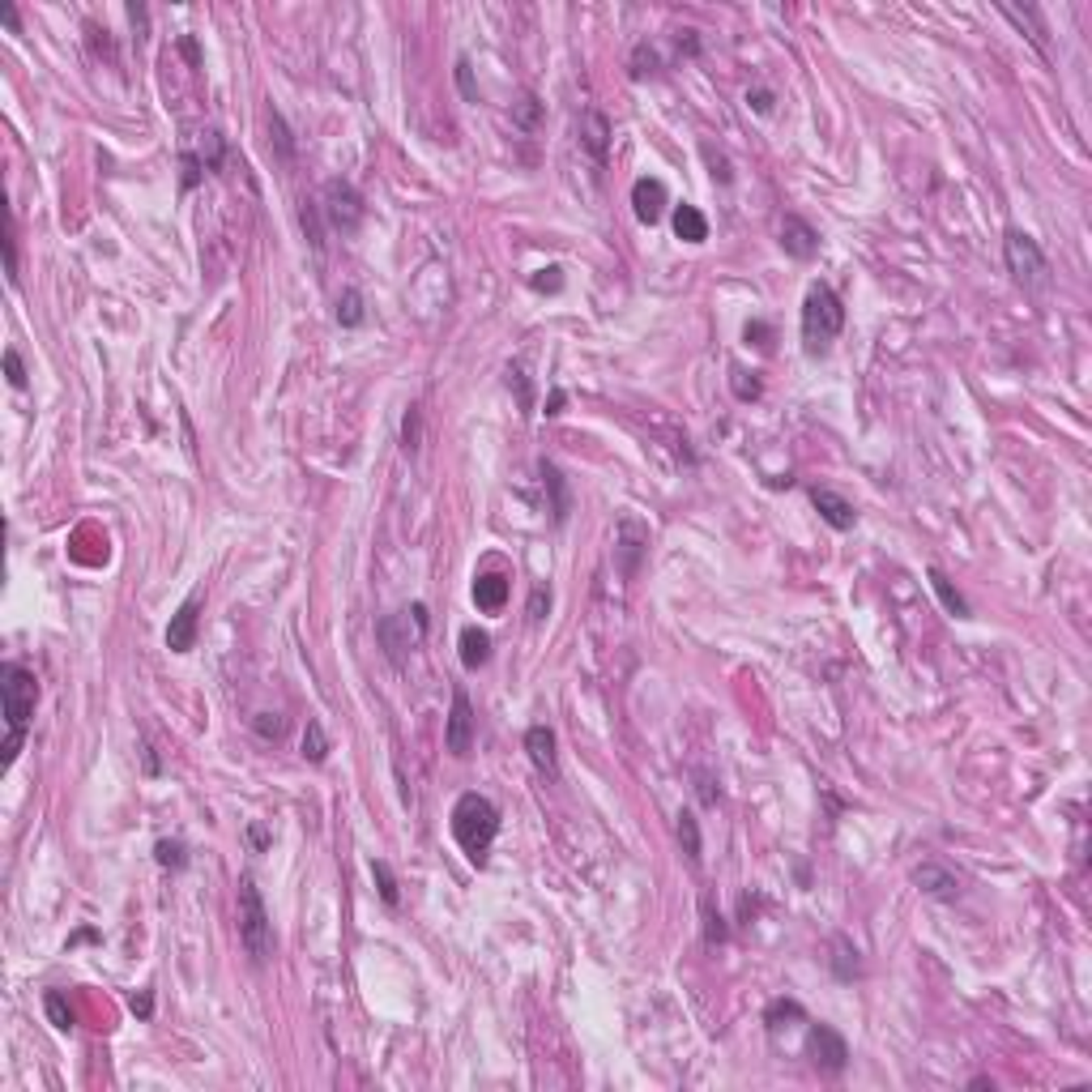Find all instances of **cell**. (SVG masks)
Returning a JSON list of instances; mask_svg holds the SVG:
<instances>
[{"instance_id": "obj_1", "label": "cell", "mask_w": 1092, "mask_h": 1092, "mask_svg": "<svg viewBox=\"0 0 1092 1092\" xmlns=\"http://www.w3.org/2000/svg\"><path fill=\"white\" fill-rule=\"evenodd\" d=\"M0 700H4V721H9V743H4V768L17 760L22 751V739H26V726L35 717V704H39V679L30 666L22 661H9L0 670Z\"/></svg>"}, {"instance_id": "obj_2", "label": "cell", "mask_w": 1092, "mask_h": 1092, "mask_svg": "<svg viewBox=\"0 0 1092 1092\" xmlns=\"http://www.w3.org/2000/svg\"><path fill=\"white\" fill-rule=\"evenodd\" d=\"M496 832H499V806L491 798L474 794V790L457 798V806H452V837H457L461 853H465L474 866L487 862V849L496 841Z\"/></svg>"}, {"instance_id": "obj_3", "label": "cell", "mask_w": 1092, "mask_h": 1092, "mask_svg": "<svg viewBox=\"0 0 1092 1092\" xmlns=\"http://www.w3.org/2000/svg\"><path fill=\"white\" fill-rule=\"evenodd\" d=\"M845 329V307L828 282H815L802 303V350L806 359H824Z\"/></svg>"}, {"instance_id": "obj_4", "label": "cell", "mask_w": 1092, "mask_h": 1092, "mask_svg": "<svg viewBox=\"0 0 1092 1092\" xmlns=\"http://www.w3.org/2000/svg\"><path fill=\"white\" fill-rule=\"evenodd\" d=\"M240 944H244V951H248V960L256 969L269 964L273 951H278L269 909H265V900H260V888L252 884V875L240 879Z\"/></svg>"}, {"instance_id": "obj_5", "label": "cell", "mask_w": 1092, "mask_h": 1092, "mask_svg": "<svg viewBox=\"0 0 1092 1092\" xmlns=\"http://www.w3.org/2000/svg\"><path fill=\"white\" fill-rule=\"evenodd\" d=\"M1003 256H1007V273H1011V282L1024 291V295H1045L1049 291V260H1045V252L1037 248V240L1033 235H1024V231H1007V240H1003Z\"/></svg>"}, {"instance_id": "obj_6", "label": "cell", "mask_w": 1092, "mask_h": 1092, "mask_svg": "<svg viewBox=\"0 0 1092 1092\" xmlns=\"http://www.w3.org/2000/svg\"><path fill=\"white\" fill-rule=\"evenodd\" d=\"M423 636H427V606H423V602H414V606H405V610H393V615H385V619L376 623V641H380L385 657H389L393 666H405L410 653L423 645Z\"/></svg>"}, {"instance_id": "obj_7", "label": "cell", "mask_w": 1092, "mask_h": 1092, "mask_svg": "<svg viewBox=\"0 0 1092 1092\" xmlns=\"http://www.w3.org/2000/svg\"><path fill=\"white\" fill-rule=\"evenodd\" d=\"M320 214H325V222H329L338 235H354L359 222H363V214H367V205H363L359 188H354L350 180H329V184L320 188Z\"/></svg>"}, {"instance_id": "obj_8", "label": "cell", "mask_w": 1092, "mask_h": 1092, "mask_svg": "<svg viewBox=\"0 0 1092 1092\" xmlns=\"http://www.w3.org/2000/svg\"><path fill=\"white\" fill-rule=\"evenodd\" d=\"M645 555H648V525L636 521L632 512L619 516V525H615V568H619V576L632 581L641 572Z\"/></svg>"}, {"instance_id": "obj_9", "label": "cell", "mask_w": 1092, "mask_h": 1092, "mask_svg": "<svg viewBox=\"0 0 1092 1092\" xmlns=\"http://www.w3.org/2000/svg\"><path fill=\"white\" fill-rule=\"evenodd\" d=\"M806 1054H811V1062H815L819 1076H841L845 1067H849V1045H845V1037L837 1029H828V1024H811Z\"/></svg>"}, {"instance_id": "obj_10", "label": "cell", "mask_w": 1092, "mask_h": 1092, "mask_svg": "<svg viewBox=\"0 0 1092 1092\" xmlns=\"http://www.w3.org/2000/svg\"><path fill=\"white\" fill-rule=\"evenodd\" d=\"M444 747L457 755V760H465L470 751H474V704H470V695L452 692V713H448V726H444Z\"/></svg>"}, {"instance_id": "obj_11", "label": "cell", "mask_w": 1092, "mask_h": 1092, "mask_svg": "<svg viewBox=\"0 0 1092 1092\" xmlns=\"http://www.w3.org/2000/svg\"><path fill=\"white\" fill-rule=\"evenodd\" d=\"M197 632H201V594H188L180 602V610L171 615V623H167V648L171 653H188V648L197 645Z\"/></svg>"}, {"instance_id": "obj_12", "label": "cell", "mask_w": 1092, "mask_h": 1092, "mask_svg": "<svg viewBox=\"0 0 1092 1092\" xmlns=\"http://www.w3.org/2000/svg\"><path fill=\"white\" fill-rule=\"evenodd\" d=\"M913 884H918V892H926L931 900H960V879H956V871H947L939 862H922V866H913Z\"/></svg>"}, {"instance_id": "obj_13", "label": "cell", "mask_w": 1092, "mask_h": 1092, "mask_svg": "<svg viewBox=\"0 0 1092 1092\" xmlns=\"http://www.w3.org/2000/svg\"><path fill=\"white\" fill-rule=\"evenodd\" d=\"M632 209H636V218L653 227V222H661V214H666V184L657 180V175H641L636 184H632Z\"/></svg>"}, {"instance_id": "obj_14", "label": "cell", "mask_w": 1092, "mask_h": 1092, "mask_svg": "<svg viewBox=\"0 0 1092 1092\" xmlns=\"http://www.w3.org/2000/svg\"><path fill=\"white\" fill-rule=\"evenodd\" d=\"M576 128H581V146L589 149V158H594L597 167H606V149H610V120H606L597 107H585Z\"/></svg>"}, {"instance_id": "obj_15", "label": "cell", "mask_w": 1092, "mask_h": 1092, "mask_svg": "<svg viewBox=\"0 0 1092 1092\" xmlns=\"http://www.w3.org/2000/svg\"><path fill=\"white\" fill-rule=\"evenodd\" d=\"M781 248H786V256H794V260H811V256L819 252V235H815V227L802 222L798 214H786V222H781Z\"/></svg>"}, {"instance_id": "obj_16", "label": "cell", "mask_w": 1092, "mask_h": 1092, "mask_svg": "<svg viewBox=\"0 0 1092 1092\" xmlns=\"http://www.w3.org/2000/svg\"><path fill=\"white\" fill-rule=\"evenodd\" d=\"M811 503L819 508V516L832 525V530H853V521H858V512H853V503L841 499L837 491H828V487H811Z\"/></svg>"}, {"instance_id": "obj_17", "label": "cell", "mask_w": 1092, "mask_h": 1092, "mask_svg": "<svg viewBox=\"0 0 1092 1092\" xmlns=\"http://www.w3.org/2000/svg\"><path fill=\"white\" fill-rule=\"evenodd\" d=\"M525 751H530V760H534V768H538V773H546V777H555V773H559L555 730H550V726H530V730H525Z\"/></svg>"}, {"instance_id": "obj_18", "label": "cell", "mask_w": 1092, "mask_h": 1092, "mask_svg": "<svg viewBox=\"0 0 1092 1092\" xmlns=\"http://www.w3.org/2000/svg\"><path fill=\"white\" fill-rule=\"evenodd\" d=\"M508 576L503 572H483V576H474V606L478 610H487V615H496L503 610V602H508Z\"/></svg>"}, {"instance_id": "obj_19", "label": "cell", "mask_w": 1092, "mask_h": 1092, "mask_svg": "<svg viewBox=\"0 0 1092 1092\" xmlns=\"http://www.w3.org/2000/svg\"><path fill=\"white\" fill-rule=\"evenodd\" d=\"M487 661H491V636L483 628H461V666L483 670Z\"/></svg>"}, {"instance_id": "obj_20", "label": "cell", "mask_w": 1092, "mask_h": 1092, "mask_svg": "<svg viewBox=\"0 0 1092 1092\" xmlns=\"http://www.w3.org/2000/svg\"><path fill=\"white\" fill-rule=\"evenodd\" d=\"M538 470H543V483H546V491H550V521H555V525H563V521H568V512H572L568 483H563V474H559L550 461H543Z\"/></svg>"}, {"instance_id": "obj_21", "label": "cell", "mask_w": 1092, "mask_h": 1092, "mask_svg": "<svg viewBox=\"0 0 1092 1092\" xmlns=\"http://www.w3.org/2000/svg\"><path fill=\"white\" fill-rule=\"evenodd\" d=\"M674 235L683 244H704L708 240V218L695 209V205H679L674 209Z\"/></svg>"}, {"instance_id": "obj_22", "label": "cell", "mask_w": 1092, "mask_h": 1092, "mask_svg": "<svg viewBox=\"0 0 1092 1092\" xmlns=\"http://www.w3.org/2000/svg\"><path fill=\"white\" fill-rule=\"evenodd\" d=\"M832 951H837V956H832V973H837L841 982H853V977L862 973V960H858V947L849 944L845 935H837V939H832Z\"/></svg>"}, {"instance_id": "obj_23", "label": "cell", "mask_w": 1092, "mask_h": 1092, "mask_svg": "<svg viewBox=\"0 0 1092 1092\" xmlns=\"http://www.w3.org/2000/svg\"><path fill=\"white\" fill-rule=\"evenodd\" d=\"M931 585H935V594H939V602H944V606L951 610V615H956V619H969V602L960 597V589H956V585L947 581V576L939 572V568H931Z\"/></svg>"}, {"instance_id": "obj_24", "label": "cell", "mask_w": 1092, "mask_h": 1092, "mask_svg": "<svg viewBox=\"0 0 1092 1092\" xmlns=\"http://www.w3.org/2000/svg\"><path fill=\"white\" fill-rule=\"evenodd\" d=\"M1003 17H1011L1020 30L1029 26V39H1033V48L1045 51V26H1042V13L1037 9H1011V4H1003Z\"/></svg>"}, {"instance_id": "obj_25", "label": "cell", "mask_w": 1092, "mask_h": 1092, "mask_svg": "<svg viewBox=\"0 0 1092 1092\" xmlns=\"http://www.w3.org/2000/svg\"><path fill=\"white\" fill-rule=\"evenodd\" d=\"M303 760H312V764H325L329 760V734H325V726L312 717L307 721V730H303Z\"/></svg>"}, {"instance_id": "obj_26", "label": "cell", "mask_w": 1092, "mask_h": 1092, "mask_svg": "<svg viewBox=\"0 0 1092 1092\" xmlns=\"http://www.w3.org/2000/svg\"><path fill=\"white\" fill-rule=\"evenodd\" d=\"M363 316H367V312H363V295H359L354 286H346V291L338 295V325H342V329H359Z\"/></svg>"}, {"instance_id": "obj_27", "label": "cell", "mask_w": 1092, "mask_h": 1092, "mask_svg": "<svg viewBox=\"0 0 1092 1092\" xmlns=\"http://www.w3.org/2000/svg\"><path fill=\"white\" fill-rule=\"evenodd\" d=\"M679 845H683L687 862L700 866V824H695L692 811H679Z\"/></svg>"}, {"instance_id": "obj_28", "label": "cell", "mask_w": 1092, "mask_h": 1092, "mask_svg": "<svg viewBox=\"0 0 1092 1092\" xmlns=\"http://www.w3.org/2000/svg\"><path fill=\"white\" fill-rule=\"evenodd\" d=\"M43 1011H48V1020L60 1029V1033H69V1029H73V1007H69V998H64L60 990L43 994Z\"/></svg>"}, {"instance_id": "obj_29", "label": "cell", "mask_w": 1092, "mask_h": 1092, "mask_svg": "<svg viewBox=\"0 0 1092 1092\" xmlns=\"http://www.w3.org/2000/svg\"><path fill=\"white\" fill-rule=\"evenodd\" d=\"M154 862L171 866V871H184L188 866V849H184V841H158L154 845Z\"/></svg>"}, {"instance_id": "obj_30", "label": "cell", "mask_w": 1092, "mask_h": 1092, "mask_svg": "<svg viewBox=\"0 0 1092 1092\" xmlns=\"http://www.w3.org/2000/svg\"><path fill=\"white\" fill-rule=\"evenodd\" d=\"M252 730H256L265 743H278V739L286 734V717H282V713H256V717H252Z\"/></svg>"}, {"instance_id": "obj_31", "label": "cell", "mask_w": 1092, "mask_h": 1092, "mask_svg": "<svg viewBox=\"0 0 1092 1092\" xmlns=\"http://www.w3.org/2000/svg\"><path fill=\"white\" fill-rule=\"evenodd\" d=\"M372 875H376V888H380V900H385V905H398V900H401V892H398V879H393V866L376 858V862H372Z\"/></svg>"}, {"instance_id": "obj_32", "label": "cell", "mask_w": 1092, "mask_h": 1092, "mask_svg": "<svg viewBox=\"0 0 1092 1092\" xmlns=\"http://www.w3.org/2000/svg\"><path fill=\"white\" fill-rule=\"evenodd\" d=\"M661 69V56H657V48H648V43H641V48L632 51V77L641 82V77H653Z\"/></svg>"}, {"instance_id": "obj_33", "label": "cell", "mask_w": 1092, "mask_h": 1092, "mask_svg": "<svg viewBox=\"0 0 1092 1092\" xmlns=\"http://www.w3.org/2000/svg\"><path fill=\"white\" fill-rule=\"evenodd\" d=\"M4 273H9V286H17V231H13V214H4Z\"/></svg>"}, {"instance_id": "obj_34", "label": "cell", "mask_w": 1092, "mask_h": 1092, "mask_svg": "<svg viewBox=\"0 0 1092 1092\" xmlns=\"http://www.w3.org/2000/svg\"><path fill=\"white\" fill-rule=\"evenodd\" d=\"M538 115H543V102L534 99V95H525V99L512 107V120H516L521 128H538Z\"/></svg>"}, {"instance_id": "obj_35", "label": "cell", "mask_w": 1092, "mask_h": 1092, "mask_svg": "<svg viewBox=\"0 0 1092 1092\" xmlns=\"http://www.w3.org/2000/svg\"><path fill=\"white\" fill-rule=\"evenodd\" d=\"M704 944L717 947L726 944V922H721V913H713V905L704 900Z\"/></svg>"}, {"instance_id": "obj_36", "label": "cell", "mask_w": 1092, "mask_h": 1092, "mask_svg": "<svg viewBox=\"0 0 1092 1092\" xmlns=\"http://www.w3.org/2000/svg\"><path fill=\"white\" fill-rule=\"evenodd\" d=\"M530 286H534V291H543V295H555V291L563 286V269H559V265H550V269H538V273L530 278Z\"/></svg>"}, {"instance_id": "obj_37", "label": "cell", "mask_w": 1092, "mask_h": 1092, "mask_svg": "<svg viewBox=\"0 0 1092 1092\" xmlns=\"http://www.w3.org/2000/svg\"><path fill=\"white\" fill-rule=\"evenodd\" d=\"M457 86H461V95H465V102H478V82H474V64L461 56L457 60Z\"/></svg>"}, {"instance_id": "obj_38", "label": "cell", "mask_w": 1092, "mask_h": 1092, "mask_svg": "<svg viewBox=\"0 0 1092 1092\" xmlns=\"http://www.w3.org/2000/svg\"><path fill=\"white\" fill-rule=\"evenodd\" d=\"M700 154H704V158H708V167H713V180H721V184H730V180H734V171H730V162H726V154H717V149L708 146V141H704V146H700Z\"/></svg>"}, {"instance_id": "obj_39", "label": "cell", "mask_w": 1092, "mask_h": 1092, "mask_svg": "<svg viewBox=\"0 0 1092 1092\" xmlns=\"http://www.w3.org/2000/svg\"><path fill=\"white\" fill-rule=\"evenodd\" d=\"M418 427H423V414H418V405H410V414H405V423H401V444H405V452L418 448Z\"/></svg>"}, {"instance_id": "obj_40", "label": "cell", "mask_w": 1092, "mask_h": 1092, "mask_svg": "<svg viewBox=\"0 0 1092 1092\" xmlns=\"http://www.w3.org/2000/svg\"><path fill=\"white\" fill-rule=\"evenodd\" d=\"M269 128L278 133V137H273V141H278V154H282V158L291 162V154H295V146H291V133H286V124H282V115H278L273 107H269Z\"/></svg>"}, {"instance_id": "obj_41", "label": "cell", "mask_w": 1092, "mask_h": 1092, "mask_svg": "<svg viewBox=\"0 0 1092 1092\" xmlns=\"http://www.w3.org/2000/svg\"><path fill=\"white\" fill-rule=\"evenodd\" d=\"M4 376L13 389H26V367H22V354L17 350H4Z\"/></svg>"}, {"instance_id": "obj_42", "label": "cell", "mask_w": 1092, "mask_h": 1092, "mask_svg": "<svg viewBox=\"0 0 1092 1092\" xmlns=\"http://www.w3.org/2000/svg\"><path fill=\"white\" fill-rule=\"evenodd\" d=\"M516 385V401H521V410L530 414V405H534V398H530V380H525V372L521 367H508V389Z\"/></svg>"}, {"instance_id": "obj_43", "label": "cell", "mask_w": 1092, "mask_h": 1092, "mask_svg": "<svg viewBox=\"0 0 1092 1092\" xmlns=\"http://www.w3.org/2000/svg\"><path fill=\"white\" fill-rule=\"evenodd\" d=\"M546 610H550V589H543V585H538V589L530 594V619H534V623H543Z\"/></svg>"}, {"instance_id": "obj_44", "label": "cell", "mask_w": 1092, "mask_h": 1092, "mask_svg": "<svg viewBox=\"0 0 1092 1092\" xmlns=\"http://www.w3.org/2000/svg\"><path fill=\"white\" fill-rule=\"evenodd\" d=\"M743 333H747V342H755L760 350H768V346H773V329H768L764 320H751V325H747Z\"/></svg>"}, {"instance_id": "obj_45", "label": "cell", "mask_w": 1092, "mask_h": 1092, "mask_svg": "<svg viewBox=\"0 0 1092 1092\" xmlns=\"http://www.w3.org/2000/svg\"><path fill=\"white\" fill-rule=\"evenodd\" d=\"M734 393H739V401H755L760 398V380H747V372H734Z\"/></svg>"}, {"instance_id": "obj_46", "label": "cell", "mask_w": 1092, "mask_h": 1092, "mask_svg": "<svg viewBox=\"0 0 1092 1092\" xmlns=\"http://www.w3.org/2000/svg\"><path fill=\"white\" fill-rule=\"evenodd\" d=\"M781 1016H802V1007H798V1003H790V998L773 1003V1007H768V1016H764V1020H768V1029H773V1024H777Z\"/></svg>"}, {"instance_id": "obj_47", "label": "cell", "mask_w": 1092, "mask_h": 1092, "mask_svg": "<svg viewBox=\"0 0 1092 1092\" xmlns=\"http://www.w3.org/2000/svg\"><path fill=\"white\" fill-rule=\"evenodd\" d=\"M128 1007H133V1016H141V1020H149V1016H154V994H149V990L133 994V1003H128Z\"/></svg>"}, {"instance_id": "obj_48", "label": "cell", "mask_w": 1092, "mask_h": 1092, "mask_svg": "<svg viewBox=\"0 0 1092 1092\" xmlns=\"http://www.w3.org/2000/svg\"><path fill=\"white\" fill-rule=\"evenodd\" d=\"M269 841H273V837H269V828H265V824H248V845L256 849V853H260V849H269Z\"/></svg>"}, {"instance_id": "obj_49", "label": "cell", "mask_w": 1092, "mask_h": 1092, "mask_svg": "<svg viewBox=\"0 0 1092 1092\" xmlns=\"http://www.w3.org/2000/svg\"><path fill=\"white\" fill-rule=\"evenodd\" d=\"M747 107H755L760 115H768L773 111V95L768 90H747Z\"/></svg>"}, {"instance_id": "obj_50", "label": "cell", "mask_w": 1092, "mask_h": 1092, "mask_svg": "<svg viewBox=\"0 0 1092 1092\" xmlns=\"http://www.w3.org/2000/svg\"><path fill=\"white\" fill-rule=\"evenodd\" d=\"M563 401H568V393L563 389H550V401H546V414L555 418V414H563Z\"/></svg>"}, {"instance_id": "obj_51", "label": "cell", "mask_w": 1092, "mask_h": 1092, "mask_svg": "<svg viewBox=\"0 0 1092 1092\" xmlns=\"http://www.w3.org/2000/svg\"><path fill=\"white\" fill-rule=\"evenodd\" d=\"M679 48L687 51V56H695V51H700V39H695V30H683V35H679Z\"/></svg>"}, {"instance_id": "obj_52", "label": "cell", "mask_w": 1092, "mask_h": 1092, "mask_svg": "<svg viewBox=\"0 0 1092 1092\" xmlns=\"http://www.w3.org/2000/svg\"><path fill=\"white\" fill-rule=\"evenodd\" d=\"M0 17H4V26L17 35V9H13V4H4V9H0Z\"/></svg>"}, {"instance_id": "obj_53", "label": "cell", "mask_w": 1092, "mask_h": 1092, "mask_svg": "<svg viewBox=\"0 0 1092 1092\" xmlns=\"http://www.w3.org/2000/svg\"><path fill=\"white\" fill-rule=\"evenodd\" d=\"M180 51H184V56H188V60H193V64H197V60H201L197 43H193V39H188V35H184V39H180Z\"/></svg>"}]
</instances>
